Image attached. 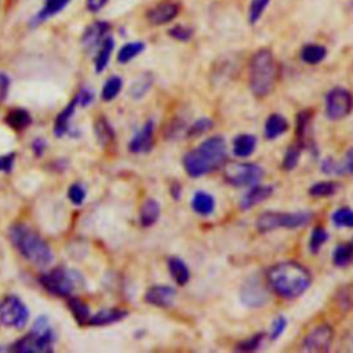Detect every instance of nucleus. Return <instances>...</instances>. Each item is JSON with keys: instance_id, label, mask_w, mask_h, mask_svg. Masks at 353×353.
Here are the masks:
<instances>
[{"instance_id": "nucleus-1", "label": "nucleus", "mask_w": 353, "mask_h": 353, "mask_svg": "<svg viewBox=\"0 0 353 353\" xmlns=\"http://www.w3.org/2000/svg\"><path fill=\"white\" fill-rule=\"evenodd\" d=\"M266 283L277 295L294 299L310 285V273L298 262H281L268 270Z\"/></svg>"}, {"instance_id": "nucleus-2", "label": "nucleus", "mask_w": 353, "mask_h": 353, "mask_svg": "<svg viewBox=\"0 0 353 353\" xmlns=\"http://www.w3.org/2000/svg\"><path fill=\"white\" fill-rule=\"evenodd\" d=\"M228 159L226 143L222 137H211L199 148L190 150L183 157V167L190 176H201L221 168Z\"/></svg>"}, {"instance_id": "nucleus-3", "label": "nucleus", "mask_w": 353, "mask_h": 353, "mask_svg": "<svg viewBox=\"0 0 353 353\" xmlns=\"http://www.w3.org/2000/svg\"><path fill=\"white\" fill-rule=\"evenodd\" d=\"M277 77V63L269 48L258 50L250 61L248 84L251 92L258 97H266L272 92Z\"/></svg>"}, {"instance_id": "nucleus-4", "label": "nucleus", "mask_w": 353, "mask_h": 353, "mask_svg": "<svg viewBox=\"0 0 353 353\" xmlns=\"http://www.w3.org/2000/svg\"><path fill=\"white\" fill-rule=\"evenodd\" d=\"M10 239L21 255L37 266H46L52 262V252L47 243L32 229L22 223L10 228Z\"/></svg>"}, {"instance_id": "nucleus-5", "label": "nucleus", "mask_w": 353, "mask_h": 353, "mask_svg": "<svg viewBox=\"0 0 353 353\" xmlns=\"http://www.w3.org/2000/svg\"><path fill=\"white\" fill-rule=\"evenodd\" d=\"M54 331L48 320L41 316L39 317L29 334L18 339L12 345V350L18 353H39V352H51L54 343Z\"/></svg>"}, {"instance_id": "nucleus-6", "label": "nucleus", "mask_w": 353, "mask_h": 353, "mask_svg": "<svg viewBox=\"0 0 353 353\" xmlns=\"http://www.w3.org/2000/svg\"><path fill=\"white\" fill-rule=\"evenodd\" d=\"M40 284L52 295L57 296H70L76 290L77 283L81 281V277L73 272L63 268H55L48 273H44L39 279Z\"/></svg>"}, {"instance_id": "nucleus-7", "label": "nucleus", "mask_w": 353, "mask_h": 353, "mask_svg": "<svg viewBox=\"0 0 353 353\" xmlns=\"http://www.w3.org/2000/svg\"><path fill=\"white\" fill-rule=\"evenodd\" d=\"M310 212H263L256 221V229L262 233L274 230L277 228H299L312 219Z\"/></svg>"}, {"instance_id": "nucleus-8", "label": "nucleus", "mask_w": 353, "mask_h": 353, "mask_svg": "<svg viewBox=\"0 0 353 353\" xmlns=\"http://www.w3.org/2000/svg\"><path fill=\"white\" fill-rule=\"evenodd\" d=\"M263 176V170L251 163H234L225 168V179L233 186H252Z\"/></svg>"}, {"instance_id": "nucleus-9", "label": "nucleus", "mask_w": 353, "mask_h": 353, "mask_svg": "<svg viewBox=\"0 0 353 353\" xmlns=\"http://www.w3.org/2000/svg\"><path fill=\"white\" fill-rule=\"evenodd\" d=\"M353 109V95L342 88H332L325 97V114L330 120H341Z\"/></svg>"}, {"instance_id": "nucleus-10", "label": "nucleus", "mask_w": 353, "mask_h": 353, "mask_svg": "<svg viewBox=\"0 0 353 353\" xmlns=\"http://www.w3.org/2000/svg\"><path fill=\"white\" fill-rule=\"evenodd\" d=\"M29 317L26 306L18 296H7L0 303V323L6 327L23 328Z\"/></svg>"}, {"instance_id": "nucleus-11", "label": "nucleus", "mask_w": 353, "mask_h": 353, "mask_svg": "<svg viewBox=\"0 0 353 353\" xmlns=\"http://www.w3.org/2000/svg\"><path fill=\"white\" fill-rule=\"evenodd\" d=\"M240 298L244 305L250 307H259L269 299L268 287L259 276H251L241 285Z\"/></svg>"}, {"instance_id": "nucleus-12", "label": "nucleus", "mask_w": 353, "mask_h": 353, "mask_svg": "<svg viewBox=\"0 0 353 353\" xmlns=\"http://www.w3.org/2000/svg\"><path fill=\"white\" fill-rule=\"evenodd\" d=\"M332 338H334V332L330 325L327 324L319 325L306 335L302 343V349L305 352H313V353L327 352L331 346Z\"/></svg>"}, {"instance_id": "nucleus-13", "label": "nucleus", "mask_w": 353, "mask_h": 353, "mask_svg": "<svg viewBox=\"0 0 353 353\" xmlns=\"http://www.w3.org/2000/svg\"><path fill=\"white\" fill-rule=\"evenodd\" d=\"M179 14V4L175 1H161L148 8L145 12L146 21L153 26L171 23Z\"/></svg>"}, {"instance_id": "nucleus-14", "label": "nucleus", "mask_w": 353, "mask_h": 353, "mask_svg": "<svg viewBox=\"0 0 353 353\" xmlns=\"http://www.w3.org/2000/svg\"><path fill=\"white\" fill-rule=\"evenodd\" d=\"M110 25L106 21H94L81 33V46L85 51L98 48L99 44L109 36Z\"/></svg>"}, {"instance_id": "nucleus-15", "label": "nucleus", "mask_w": 353, "mask_h": 353, "mask_svg": "<svg viewBox=\"0 0 353 353\" xmlns=\"http://www.w3.org/2000/svg\"><path fill=\"white\" fill-rule=\"evenodd\" d=\"M176 291L170 285H152L145 292V302L159 306V307H168L174 303Z\"/></svg>"}, {"instance_id": "nucleus-16", "label": "nucleus", "mask_w": 353, "mask_h": 353, "mask_svg": "<svg viewBox=\"0 0 353 353\" xmlns=\"http://www.w3.org/2000/svg\"><path fill=\"white\" fill-rule=\"evenodd\" d=\"M72 0H44L41 8L32 17L29 25L32 28H36L41 23H44L47 19L58 15L61 11H63Z\"/></svg>"}, {"instance_id": "nucleus-17", "label": "nucleus", "mask_w": 353, "mask_h": 353, "mask_svg": "<svg viewBox=\"0 0 353 353\" xmlns=\"http://www.w3.org/2000/svg\"><path fill=\"white\" fill-rule=\"evenodd\" d=\"M153 121H146L143 127L130 141L128 149L132 153H146L153 145Z\"/></svg>"}, {"instance_id": "nucleus-18", "label": "nucleus", "mask_w": 353, "mask_h": 353, "mask_svg": "<svg viewBox=\"0 0 353 353\" xmlns=\"http://www.w3.org/2000/svg\"><path fill=\"white\" fill-rule=\"evenodd\" d=\"M77 105H80V99H79V95L76 94L73 97V99L65 106L63 110H61V113L55 119V124H54L55 137H62L69 130V121H70Z\"/></svg>"}, {"instance_id": "nucleus-19", "label": "nucleus", "mask_w": 353, "mask_h": 353, "mask_svg": "<svg viewBox=\"0 0 353 353\" xmlns=\"http://www.w3.org/2000/svg\"><path fill=\"white\" fill-rule=\"evenodd\" d=\"M127 314L128 313L123 309L106 307V309H101L94 316H91L90 320H88V324H91V325H108V324L123 320Z\"/></svg>"}, {"instance_id": "nucleus-20", "label": "nucleus", "mask_w": 353, "mask_h": 353, "mask_svg": "<svg viewBox=\"0 0 353 353\" xmlns=\"http://www.w3.org/2000/svg\"><path fill=\"white\" fill-rule=\"evenodd\" d=\"M273 193V188L272 186H259V185H252L251 189L245 193V196L241 199L240 207L243 210H248L259 203H262L263 200H266L270 194Z\"/></svg>"}, {"instance_id": "nucleus-21", "label": "nucleus", "mask_w": 353, "mask_h": 353, "mask_svg": "<svg viewBox=\"0 0 353 353\" xmlns=\"http://www.w3.org/2000/svg\"><path fill=\"white\" fill-rule=\"evenodd\" d=\"M321 168L325 174H353V149L347 152L343 161L325 159L321 164Z\"/></svg>"}, {"instance_id": "nucleus-22", "label": "nucleus", "mask_w": 353, "mask_h": 353, "mask_svg": "<svg viewBox=\"0 0 353 353\" xmlns=\"http://www.w3.org/2000/svg\"><path fill=\"white\" fill-rule=\"evenodd\" d=\"M114 50V40L108 36L98 47V51H97V55H95V59H94V66H95V70L98 73L103 72L110 61V57H112V52Z\"/></svg>"}, {"instance_id": "nucleus-23", "label": "nucleus", "mask_w": 353, "mask_h": 353, "mask_svg": "<svg viewBox=\"0 0 353 353\" xmlns=\"http://www.w3.org/2000/svg\"><path fill=\"white\" fill-rule=\"evenodd\" d=\"M312 112L302 110L296 114V138L301 146H309L310 141V125Z\"/></svg>"}, {"instance_id": "nucleus-24", "label": "nucleus", "mask_w": 353, "mask_h": 353, "mask_svg": "<svg viewBox=\"0 0 353 353\" xmlns=\"http://www.w3.org/2000/svg\"><path fill=\"white\" fill-rule=\"evenodd\" d=\"M288 130V123L281 114H270L265 123V137L268 139H274L283 135Z\"/></svg>"}, {"instance_id": "nucleus-25", "label": "nucleus", "mask_w": 353, "mask_h": 353, "mask_svg": "<svg viewBox=\"0 0 353 353\" xmlns=\"http://www.w3.org/2000/svg\"><path fill=\"white\" fill-rule=\"evenodd\" d=\"M152 84H153V74L150 72H145L139 74L130 85V91H128L130 97L132 99H141L150 90Z\"/></svg>"}, {"instance_id": "nucleus-26", "label": "nucleus", "mask_w": 353, "mask_h": 353, "mask_svg": "<svg viewBox=\"0 0 353 353\" xmlns=\"http://www.w3.org/2000/svg\"><path fill=\"white\" fill-rule=\"evenodd\" d=\"M4 121L12 128V130H17V131H22L25 130L30 121H32V117L29 114L28 110L25 109H11L7 116L4 117Z\"/></svg>"}, {"instance_id": "nucleus-27", "label": "nucleus", "mask_w": 353, "mask_h": 353, "mask_svg": "<svg viewBox=\"0 0 353 353\" xmlns=\"http://www.w3.org/2000/svg\"><path fill=\"white\" fill-rule=\"evenodd\" d=\"M256 148V138L250 134H241L233 141V153L237 157L250 156Z\"/></svg>"}, {"instance_id": "nucleus-28", "label": "nucleus", "mask_w": 353, "mask_h": 353, "mask_svg": "<svg viewBox=\"0 0 353 353\" xmlns=\"http://www.w3.org/2000/svg\"><path fill=\"white\" fill-rule=\"evenodd\" d=\"M327 55V50L324 46L321 44H316V43H310V44H305L301 50V58L303 62L309 63V65H317L320 63Z\"/></svg>"}, {"instance_id": "nucleus-29", "label": "nucleus", "mask_w": 353, "mask_h": 353, "mask_svg": "<svg viewBox=\"0 0 353 353\" xmlns=\"http://www.w3.org/2000/svg\"><path fill=\"white\" fill-rule=\"evenodd\" d=\"M160 215V205L156 200L148 199L139 211V222L142 226H152Z\"/></svg>"}, {"instance_id": "nucleus-30", "label": "nucleus", "mask_w": 353, "mask_h": 353, "mask_svg": "<svg viewBox=\"0 0 353 353\" xmlns=\"http://www.w3.org/2000/svg\"><path fill=\"white\" fill-rule=\"evenodd\" d=\"M168 272L178 285H185L189 281V269L186 263L179 258L174 256L168 259Z\"/></svg>"}, {"instance_id": "nucleus-31", "label": "nucleus", "mask_w": 353, "mask_h": 353, "mask_svg": "<svg viewBox=\"0 0 353 353\" xmlns=\"http://www.w3.org/2000/svg\"><path fill=\"white\" fill-rule=\"evenodd\" d=\"M214 207H215V200L211 194L205 192L194 193L192 199V208L194 212L200 215H210L214 211Z\"/></svg>"}, {"instance_id": "nucleus-32", "label": "nucleus", "mask_w": 353, "mask_h": 353, "mask_svg": "<svg viewBox=\"0 0 353 353\" xmlns=\"http://www.w3.org/2000/svg\"><path fill=\"white\" fill-rule=\"evenodd\" d=\"M68 306H69V310L72 312L74 320L79 323V324H84V323H88L90 320V309H88V305L85 302H83L81 299H79L77 296H69L68 299Z\"/></svg>"}, {"instance_id": "nucleus-33", "label": "nucleus", "mask_w": 353, "mask_h": 353, "mask_svg": "<svg viewBox=\"0 0 353 353\" xmlns=\"http://www.w3.org/2000/svg\"><path fill=\"white\" fill-rule=\"evenodd\" d=\"M145 50V43L143 41H128L117 52V61L120 63H128L134 58H137L142 51Z\"/></svg>"}, {"instance_id": "nucleus-34", "label": "nucleus", "mask_w": 353, "mask_h": 353, "mask_svg": "<svg viewBox=\"0 0 353 353\" xmlns=\"http://www.w3.org/2000/svg\"><path fill=\"white\" fill-rule=\"evenodd\" d=\"M123 88V80L119 76H110L102 85L101 90V98L105 102L113 101Z\"/></svg>"}, {"instance_id": "nucleus-35", "label": "nucleus", "mask_w": 353, "mask_h": 353, "mask_svg": "<svg viewBox=\"0 0 353 353\" xmlns=\"http://www.w3.org/2000/svg\"><path fill=\"white\" fill-rule=\"evenodd\" d=\"M94 132L101 145H108L114 139V131L105 117H99L94 124Z\"/></svg>"}, {"instance_id": "nucleus-36", "label": "nucleus", "mask_w": 353, "mask_h": 353, "mask_svg": "<svg viewBox=\"0 0 353 353\" xmlns=\"http://www.w3.org/2000/svg\"><path fill=\"white\" fill-rule=\"evenodd\" d=\"M338 189H339L338 182L323 181V182H317V183L312 185L309 189V194L313 197H327V196H332L334 193H336Z\"/></svg>"}, {"instance_id": "nucleus-37", "label": "nucleus", "mask_w": 353, "mask_h": 353, "mask_svg": "<svg viewBox=\"0 0 353 353\" xmlns=\"http://www.w3.org/2000/svg\"><path fill=\"white\" fill-rule=\"evenodd\" d=\"M353 262V244H341L334 251V263L336 266H346Z\"/></svg>"}, {"instance_id": "nucleus-38", "label": "nucleus", "mask_w": 353, "mask_h": 353, "mask_svg": "<svg viewBox=\"0 0 353 353\" xmlns=\"http://www.w3.org/2000/svg\"><path fill=\"white\" fill-rule=\"evenodd\" d=\"M332 222L336 226L353 228V210L349 207H342V208L336 210L332 214Z\"/></svg>"}, {"instance_id": "nucleus-39", "label": "nucleus", "mask_w": 353, "mask_h": 353, "mask_svg": "<svg viewBox=\"0 0 353 353\" xmlns=\"http://www.w3.org/2000/svg\"><path fill=\"white\" fill-rule=\"evenodd\" d=\"M269 3H270V0H251L250 7H248V22L251 25L256 23L261 19V17H262L263 11L266 10V7L269 6Z\"/></svg>"}, {"instance_id": "nucleus-40", "label": "nucleus", "mask_w": 353, "mask_h": 353, "mask_svg": "<svg viewBox=\"0 0 353 353\" xmlns=\"http://www.w3.org/2000/svg\"><path fill=\"white\" fill-rule=\"evenodd\" d=\"M327 239H328V234H327V232H325L324 228H320V226L314 228L313 232H312V234H310L309 250H310L313 254H316V252L323 247V244L327 241Z\"/></svg>"}, {"instance_id": "nucleus-41", "label": "nucleus", "mask_w": 353, "mask_h": 353, "mask_svg": "<svg viewBox=\"0 0 353 353\" xmlns=\"http://www.w3.org/2000/svg\"><path fill=\"white\" fill-rule=\"evenodd\" d=\"M168 36L178 40V41H188L192 39L193 36V29L186 26V25H181V23H176L174 26H171L168 30H167Z\"/></svg>"}, {"instance_id": "nucleus-42", "label": "nucleus", "mask_w": 353, "mask_h": 353, "mask_svg": "<svg viewBox=\"0 0 353 353\" xmlns=\"http://www.w3.org/2000/svg\"><path fill=\"white\" fill-rule=\"evenodd\" d=\"M211 128H212V121L210 119H205V117L199 119L186 130V135L188 137H197V135H201L203 132H205Z\"/></svg>"}, {"instance_id": "nucleus-43", "label": "nucleus", "mask_w": 353, "mask_h": 353, "mask_svg": "<svg viewBox=\"0 0 353 353\" xmlns=\"http://www.w3.org/2000/svg\"><path fill=\"white\" fill-rule=\"evenodd\" d=\"M263 338H265V335H263L262 332L255 334L254 336H251V338H248V339H245V341L239 342V345L236 346V350H240V352H252V350H256V349L261 346Z\"/></svg>"}, {"instance_id": "nucleus-44", "label": "nucleus", "mask_w": 353, "mask_h": 353, "mask_svg": "<svg viewBox=\"0 0 353 353\" xmlns=\"http://www.w3.org/2000/svg\"><path fill=\"white\" fill-rule=\"evenodd\" d=\"M299 148L298 146H291L285 154H284V159H283V168L284 170H292L295 168V165L298 164V160H299Z\"/></svg>"}, {"instance_id": "nucleus-45", "label": "nucleus", "mask_w": 353, "mask_h": 353, "mask_svg": "<svg viewBox=\"0 0 353 353\" xmlns=\"http://www.w3.org/2000/svg\"><path fill=\"white\" fill-rule=\"evenodd\" d=\"M68 197L73 204L80 205L85 199V190L80 183H72L68 189Z\"/></svg>"}, {"instance_id": "nucleus-46", "label": "nucleus", "mask_w": 353, "mask_h": 353, "mask_svg": "<svg viewBox=\"0 0 353 353\" xmlns=\"http://www.w3.org/2000/svg\"><path fill=\"white\" fill-rule=\"evenodd\" d=\"M285 327H287V320H285V317L280 316V317L274 319V321H273V324H272V330H270V339H272V341L277 339V338L283 334V331L285 330Z\"/></svg>"}, {"instance_id": "nucleus-47", "label": "nucleus", "mask_w": 353, "mask_h": 353, "mask_svg": "<svg viewBox=\"0 0 353 353\" xmlns=\"http://www.w3.org/2000/svg\"><path fill=\"white\" fill-rule=\"evenodd\" d=\"M14 160H15V154L14 153H7V154L0 156V171L10 172L12 170Z\"/></svg>"}, {"instance_id": "nucleus-48", "label": "nucleus", "mask_w": 353, "mask_h": 353, "mask_svg": "<svg viewBox=\"0 0 353 353\" xmlns=\"http://www.w3.org/2000/svg\"><path fill=\"white\" fill-rule=\"evenodd\" d=\"M339 302H341V306H345V307L353 306V288H343L339 295Z\"/></svg>"}, {"instance_id": "nucleus-49", "label": "nucleus", "mask_w": 353, "mask_h": 353, "mask_svg": "<svg viewBox=\"0 0 353 353\" xmlns=\"http://www.w3.org/2000/svg\"><path fill=\"white\" fill-rule=\"evenodd\" d=\"M77 95H79V99H80V105H81V106H88V105L94 101V92H92L90 88H87V87L81 88V90L77 92Z\"/></svg>"}, {"instance_id": "nucleus-50", "label": "nucleus", "mask_w": 353, "mask_h": 353, "mask_svg": "<svg viewBox=\"0 0 353 353\" xmlns=\"http://www.w3.org/2000/svg\"><path fill=\"white\" fill-rule=\"evenodd\" d=\"M10 90V79L6 73L0 72V102H3Z\"/></svg>"}, {"instance_id": "nucleus-51", "label": "nucleus", "mask_w": 353, "mask_h": 353, "mask_svg": "<svg viewBox=\"0 0 353 353\" xmlns=\"http://www.w3.org/2000/svg\"><path fill=\"white\" fill-rule=\"evenodd\" d=\"M108 1L109 0H87L85 7L90 12H99L108 4Z\"/></svg>"}, {"instance_id": "nucleus-52", "label": "nucleus", "mask_w": 353, "mask_h": 353, "mask_svg": "<svg viewBox=\"0 0 353 353\" xmlns=\"http://www.w3.org/2000/svg\"><path fill=\"white\" fill-rule=\"evenodd\" d=\"M46 141L44 139H41V138H36L34 141H33V143H32V149H33V152H34V154L36 156H41L43 154V152H44V149H46Z\"/></svg>"}, {"instance_id": "nucleus-53", "label": "nucleus", "mask_w": 353, "mask_h": 353, "mask_svg": "<svg viewBox=\"0 0 353 353\" xmlns=\"http://www.w3.org/2000/svg\"><path fill=\"white\" fill-rule=\"evenodd\" d=\"M352 244H353V241H352Z\"/></svg>"}]
</instances>
